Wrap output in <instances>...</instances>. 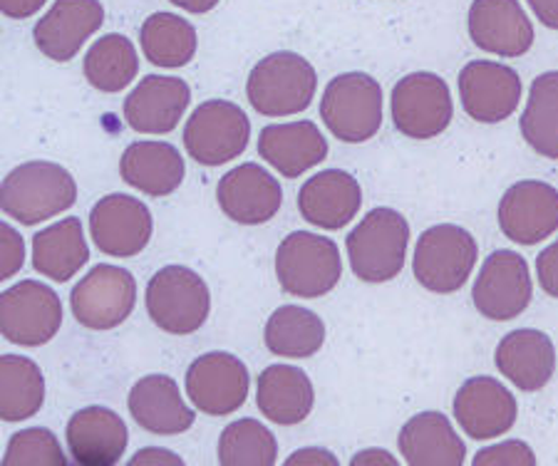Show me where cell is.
Segmentation results:
<instances>
[{
  "instance_id": "60d3db41",
  "label": "cell",
  "mask_w": 558,
  "mask_h": 466,
  "mask_svg": "<svg viewBox=\"0 0 558 466\" xmlns=\"http://www.w3.org/2000/svg\"><path fill=\"white\" fill-rule=\"evenodd\" d=\"M48 0H0V11L11 21H25L40 11Z\"/></svg>"
},
{
  "instance_id": "ffe728a7",
  "label": "cell",
  "mask_w": 558,
  "mask_h": 466,
  "mask_svg": "<svg viewBox=\"0 0 558 466\" xmlns=\"http://www.w3.org/2000/svg\"><path fill=\"white\" fill-rule=\"evenodd\" d=\"M470 38L492 56L521 58L534 45V25L519 0H474Z\"/></svg>"
},
{
  "instance_id": "603a6c76",
  "label": "cell",
  "mask_w": 558,
  "mask_h": 466,
  "mask_svg": "<svg viewBox=\"0 0 558 466\" xmlns=\"http://www.w3.org/2000/svg\"><path fill=\"white\" fill-rule=\"evenodd\" d=\"M360 204H363V192L357 179L340 169H326L311 176L299 194L301 217L326 231L348 226L357 217Z\"/></svg>"
},
{
  "instance_id": "4fadbf2b",
  "label": "cell",
  "mask_w": 558,
  "mask_h": 466,
  "mask_svg": "<svg viewBox=\"0 0 558 466\" xmlns=\"http://www.w3.org/2000/svg\"><path fill=\"white\" fill-rule=\"evenodd\" d=\"M531 275L524 258L514 250H494L474 281L476 310L489 320H514L531 303Z\"/></svg>"
},
{
  "instance_id": "bcb514c9",
  "label": "cell",
  "mask_w": 558,
  "mask_h": 466,
  "mask_svg": "<svg viewBox=\"0 0 558 466\" xmlns=\"http://www.w3.org/2000/svg\"><path fill=\"white\" fill-rule=\"evenodd\" d=\"M353 464H395V459L387 452H380V450H367V452H360L355 454Z\"/></svg>"
},
{
  "instance_id": "ac0fdd59",
  "label": "cell",
  "mask_w": 558,
  "mask_h": 466,
  "mask_svg": "<svg viewBox=\"0 0 558 466\" xmlns=\"http://www.w3.org/2000/svg\"><path fill=\"white\" fill-rule=\"evenodd\" d=\"M519 405L499 380L470 378L459 388L454 397V417L466 437L484 442L507 434L517 422Z\"/></svg>"
},
{
  "instance_id": "836d02e7",
  "label": "cell",
  "mask_w": 558,
  "mask_h": 466,
  "mask_svg": "<svg viewBox=\"0 0 558 466\" xmlns=\"http://www.w3.org/2000/svg\"><path fill=\"white\" fill-rule=\"evenodd\" d=\"M85 77L100 93L114 95L132 85L140 73V60L134 45L120 33H110L93 42L85 56Z\"/></svg>"
},
{
  "instance_id": "484cf974",
  "label": "cell",
  "mask_w": 558,
  "mask_h": 466,
  "mask_svg": "<svg viewBox=\"0 0 558 466\" xmlns=\"http://www.w3.org/2000/svg\"><path fill=\"white\" fill-rule=\"evenodd\" d=\"M130 415L151 434L174 437L194 425V412L184 405L179 384L167 375H149L130 390Z\"/></svg>"
},
{
  "instance_id": "6da1fadb",
  "label": "cell",
  "mask_w": 558,
  "mask_h": 466,
  "mask_svg": "<svg viewBox=\"0 0 558 466\" xmlns=\"http://www.w3.org/2000/svg\"><path fill=\"white\" fill-rule=\"evenodd\" d=\"M77 199V184L65 167L52 161H28L15 167L0 186V206L5 217L23 226L56 219Z\"/></svg>"
},
{
  "instance_id": "b9f144b4",
  "label": "cell",
  "mask_w": 558,
  "mask_h": 466,
  "mask_svg": "<svg viewBox=\"0 0 558 466\" xmlns=\"http://www.w3.org/2000/svg\"><path fill=\"white\" fill-rule=\"evenodd\" d=\"M149 464H155V466H159V464H174V466H179V464H184V462L179 459L174 452L159 450V446H147V450H140L137 454H134V459L130 462V466H149Z\"/></svg>"
},
{
  "instance_id": "d590c367",
  "label": "cell",
  "mask_w": 558,
  "mask_h": 466,
  "mask_svg": "<svg viewBox=\"0 0 558 466\" xmlns=\"http://www.w3.org/2000/svg\"><path fill=\"white\" fill-rule=\"evenodd\" d=\"M276 456V437L256 419H236L221 432L219 464L223 466H274Z\"/></svg>"
},
{
  "instance_id": "f546056e",
  "label": "cell",
  "mask_w": 558,
  "mask_h": 466,
  "mask_svg": "<svg viewBox=\"0 0 558 466\" xmlns=\"http://www.w3.org/2000/svg\"><path fill=\"white\" fill-rule=\"evenodd\" d=\"M89 261L83 221L62 219L33 236V268L56 283H68Z\"/></svg>"
},
{
  "instance_id": "e575fe53",
  "label": "cell",
  "mask_w": 558,
  "mask_h": 466,
  "mask_svg": "<svg viewBox=\"0 0 558 466\" xmlns=\"http://www.w3.org/2000/svg\"><path fill=\"white\" fill-rule=\"evenodd\" d=\"M526 145L546 159H558V70L531 83L526 110L521 114Z\"/></svg>"
},
{
  "instance_id": "83f0119b",
  "label": "cell",
  "mask_w": 558,
  "mask_h": 466,
  "mask_svg": "<svg viewBox=\"0 0 558 466\" xmlns=\"http://www.w3.org/2000/svg\"><path fill=\"white\" fill-rule=\"evenodd\" d=\"M400 454L410 466H462L466 446L439 412H422L400 429Z\"/></svg>"
},
{
  "instance_id": "52a82bcc",
  "label": "cell",
  "mask_w": 558,
  "mask_h": 466,
  "mask_svg": "<svg viewBox=\"0 0 558 466\" xmlns=\"http://www.w3.org/2000/svg\"><path fill=\"white\" fill-rule=\"evenodd\" d=\"M476 241L466 229L439 223L422 233L415 248V278L432 293H457L472 275L476 263Z\"/></svg>"
},
{
  "instance_id": "7bdbcfd3",
  "label": "cell",
  "mask_w": 558,
  "mask_h": 466,
  "mask_svg": "<svg viewBox=\"0 0 558 466\" xmlns=\"http://www.w3.org/2000/svg\"><path fill=\"white\" fill-rule=\"evenodd\" d=\"M526 3L536 13L538 21H542V25L558 30V0H526Z\"/></svg>"
},
{
  "instance_id": "f1b7e54d",
  "label": "cell",
  "mask_w": 558,
  "mask_h": 466,
  "mask_svg": "<svg viewBox=\"0 0 558 466\" xmlns=\"http://www.w3.org/2000/svg\"><path fill=\"white\" fill-rule=\"evenodd\" d=\"M315 402L308 375L293 365H271L260 372L256 405L276 425H301Z\"/></svg>"
},
{
  "instance_id": "d4e9b609",
  "label": "cell",
  "mask_w": 558,
  "mask_h": 466,
  "mask_svg": "<svg viewBox=\"0 0 558 466\" xmlns=\"http://www.w3.org/2000/svg\"><path fill=\"white\" fill-rule=\"evenodd\" d=\"M258 155L286 179H295L328 157V142L313 122L268 124L260 130Z\"/></svg>"
},
{
  "instance_id": "5bb4252c",
  "label": "cell",
  "mask_w": 558,
  "mask_h": 466,
  "mask_svg": "<svg viewBox=\"0 0 558 466\" xmlns=\"http://www.w3.org/2000/svg\"><path fill=\"white\" fill-rule=\"evenodd\" d=\"M89 236L105 256L132 258L142 254L151 238L147 204L128 194L105 196L89 211Z\"/></svg>"
},
{
  "instance_id": "8d00e7d4",
  "label": "cell",
  "mask_w": 558,
  "mask_h": 466,
  "mask_svg": "<svg viewBox=\"0 0 558 466\" xmlns=\"http://www.w3.org/2000/svg\"><path fill=\"white\" fill-rule=\"evenodd\" d=\"M5 466H65L58 437L45 427H31L15 432L5 446Z\"/></svg>"
},
{
  "instance_id": "1f68e13d",
  "label": "cell",
  "mask_w": 558,
  "mask_h": 466,
  "mask_svg": "<svg viewBox=\"0 0 558 466\" xmlns=\"http://www.w3.org/2000/svg\"><path fill=\"white\" fill-rule=\"evenodd\" d=\"M45 402V378L31 357L3 355L0 360V417L23 422L38 415Z\"/></svg>"
},
{
  "instance_id": "3957f363",
  "label": "cell",
  "mask_w": 558,
  "mask_h": 466,
  "mask_svg": "<svg viewBox=\"0 0 558 466\" xmlns=\"http://www.w3.org/2000/svg\"><path fill=\"white\" fill-rule=\"evenodd\" d=\"M318 77L313 65L299 52H274L251 70L246 97L264 116H291L308 110Z\"/></svg>"
},
{
  "instance_id": "4dcf8cb0",
  "label": "cell",
  "mask_w": 558,
  "mask_h": 466,
  "mask_svg": "<svg viewBox=\"0 0 558 466\" xmlns=\"http://www.w3.org/2000/svg\"><path fill=\"white\" fill-rule=\"evenodd\" d=\"M264 343L278 357H313L326 343V326L313 310L301 306L278 308L266 322Z\"/></svg>"
},
{
  "instance_id": "d6986e66",
  "label": "cell",
  "mask_w": 558,
  "mask_h": 466,
  "mask_svg": "<svg viewBox=\"0 0 558 466\" xmlns=\"http://www.w3.org/2000/svg\"><path fill=\"white\" fill-rule=\"evenodd\" d=\"M221 211L241 226L271 221L283 204L281 184L258 164H241L221 176L216 186Z\"/></svg>"
},
{
  "instance_id": "cb8c5ba5",
  "label": "cell",
  "mask_w": 558,
  "mask_h": 466,
  "mask_svg": "<svg viewBox=\"0 0 558 466\" xmlns=\"http://www.w3.org/2000/svg\"><path fill=\"white\" fill-rule=\"evenodd\" d=\"M494 363L521 392H538L556 372V347L542 330L521 328L501 340Z\"/></svg>"
},
{
  "instance_id": "4316f807",
  "label": "cell",
  "mask_w": 558,
  "mask_h": 466,
  "mask_svg": "<svg viewBox=\"0 0 558 466\" xmlns=\"http://www.w3.org/2000/svg\"><path fill=\"white\" fill-rule=\"evenodd\" d=\"M120 174L132 189L169 196L184 182V159L169 142H134L120 159Z\"/></svg>"
},
{
  "instance_id": "9c48e42d",
  "label": "cell",
  "mask_w": 558,
  "mask_h": 466,
  "mask_svg": "<svg viewBox=\"0 0 558 466\" xmlns=\"http://www.w3.org/2000/svg\"><path fill=\"white\" fill-rule=\"evenodd\" d=\"M62 326L58 293L38 281H21L0 295V333L13 345L50 343Z\"/></svg>"
},
{
  "instance_id": "8fae6325",
  "label": "cell",
  "mask_w": 558,
  "mask_h": 466,
  "mask_svg": "<svg viewBox=\"0 0 558 466\" xmlns=\"http://www.w3.org/2000/svg\"><path fill=\"white\" fill-rule=\"evenodd\" d=\"M454 105L447 83L435 73H412L392 87V120L404 137L432 139L452 122Z\"/></svg>"
},
{
  "instance_id": "2e32d148",
  "label": "cell",
  "mask_w": 558,
  "mask_h": 466,
  "mask_svg": "<svg viewBox=\"0 0 558 466\" xmlns=\"http://www.w3.org/2000/svg\"><path fill=\"white\" fill-rule=\"evenodd\" d=\"M105 8L100 0H56L33 28V40L45 58L68 62L102 28Z\"/></svg>"
},
{
  "instance_id": "74e56055",
  "label": "cell",
  "mask_w": 558,
  "mask_h": 466,
  "mask_svg": "<svg viewBox=\"0 0 558 466\" xmlns=\"http://www.w3.org/2000/svg\"><path fill=\"white\" fill-rule=\"evenodd\" d=\"M497 464H511V466H534L536 456L531 446L524 442H504L489 450H482L474 456V466H497Z\"/></svg>"
},
{
  "instance_id": "44dd1931",
  "label": "cell",
  "mask_w": 558,
  "mask_h": 466,
  "mask_svg": "<svg viewBox=\"0 0 558 466\" xmlns=\"http://www.w3.org/2000/svg\"><path fill=\"white\" fill-rule=\"evenodd\" d=\"M192 89L179 77L147 75L124 100V120L140 134H169L182 122Z\"/></svg>"
},
{
  "instance_id": "8992f818",
  "label": "cell",
  "mask_w": 558,
  "mask_h": 466,
  "mask_svg": "<svg viewBox=\"0 0 558 466\" xmlns=\"http://www.w3.org/2000/svg\"><path fill=\"white\" fill-rule=\"evenodd\" d=\"M211 310L209 285L186 266H167L147 285V312L169 335H192Z\"/></svg>"
},
{
  "instance_id": "7402d4cb",
  "label": "cell",
  "mask_w": 558,
  "mask_h": 466,
  "mask_svg": "<svg viewBox=\"0 0 558 466\" xmlns=\"http://www.w3.org/2000/svg\"><path fill=\"white\" fill-rule=\"evenodd\" d=\"M68 450L80 466H114L128 452V425L117 412L93 405L68 422Z\"/></svg>"
},
{
  "instance_id": "30bf717a",
  "label": "cell",
  "mask_w": 558,
  "mask_h": 466,
  "mask_svg": "<svg viewBox=\"0 0 558 466\" xmlns=\"http://www.w3.org/2000/svg\"><path fill=\"white\" fill-rule=\"evenodd\" d=\"M137 283L120 266H95L70 295L72 316L89 330H112L132 316Z\"/></svg>"
},
{
  "instance_id": "277c9868",
  "label": "cell",
  "mask_w": 558,
  "mask_h": 466,
  "mask_svg": "<svg viewBox=\"0 0 558 466\" xmlns=\"http://www.w3.org/2000/svg\"><path fill=\"white\" fill-rule=\"evenodd\" d=\"M320 120L345 145L373 139L383 127V87L365 73L332 77L320 100Z\"/></svg>"
},
{
  "instance_id": "e0dca14e",
  "label": "cell",
  "mask_w": 558,
  "mask_h": 466,
  "mask_svg": "<svg viewBox=\"0 0 558 466\" xmlns=\"http://www.w3.org/2000/svg\"><path fill=\"white\" fill-rule=\"evenodd\" d=\"M499 226L519 246H536L558 229V192L544 182H519L499 201Z\"/></svg>"
},
{
  "instance_id": "f35d334b",
  "label": "cell",
  "mask_w": 558,
  "mask_h": 466,
  "mask_svg": "<svg viewBox=\"0 0 558 466\" xmlns=\"http://www.w3.org/2000/svg\"><path fill=\"white\" fill-rule=\"evenodd\" d=\"M25 244L11 223L0 226V278H13L23 268Z\"/></svg>"
},
{
  "instance_id": "ee69618b",
  "label": "cell",
  "mask_w": 558,
  "mask_h": 466,
  "mask_svg": "<svg viewBox=\"0 0 558 466\" xmlns=\"http://www.w3.org/2000/svg\"><path fill=\"white\" fill-rule=\"evenodd\" d=\"M286 464L288 466H299V464H318V466L320 464H328V466H336L338 459L330 452H326V450H301V452H295Z\"/></svg>"
},
{
  "instance_id": "9a60e30c",
  "label": "cell",
  "mask_w": 558,
  "mask_h": 466,
  "mask_svg": "<svg viewBox=\"0 0 558 466\" xmlns=\"http://www.w3.org/2000/svg\"><path fill=\"white\" fill-rule=\"evenodd\" d=\"M459 100L464 112L482 124H497L514 114L521 100V79L514 68L474 60L459 73Z\"/></svg>"
},
{
  "instance_id": "5b68a950",
  "label": "cell",
  "mask_w": 558,
  "mask_h": 466,
  "mask_svg": "<svg viewBox=\"0 0 558 466\" xmlns=\"http://www.w3.org/2000/svg\"><path fill=\"white\" fill-rule=\"evenodd\" d=\"M276 275L281 289L295 298H320L343 275L340 250L318 233L295 231L276 250Z\"/></svg>"
},
{
  "instance_id": "f6af8a7d",
  "label": "cell",
  "mask_w": 558,
  "mask_h": 466,
  "mask_svg": "<svg viewBox=\"0 0 558 466\" xmlns=\"http://www.w3.org/2000/svg\"><path fill=\"white\" fill-rule=\"evenodd\" d=\"M169 3H174L177 8H182V11H186V13L202 15V13L214 11V8L219 5V0H169Z\"/></svg>"
},
{
  "instance_id": "7c38bea8",
  "label": "cell",
  "mask_w": 558,
  "mask_h": 466,
  "mask_svg": "<svg viewBox=\"0 0 558 466\" xmlns=\"http://www.w3.org/2000/svg\"><path fill=\"white\" fill-rule=\"evenodd\" d=\"M248 384L246 365L231 353H206L186 370L189 400L211 417H227L244 407Z\"/></svg>"
},
{
  "instance_id": "ab89813d",
  "label": "cell",
  "mask_w": 558,
  "mask_h": 466,
  "mask_svg": "<svg viewBox=\"0 0 558 466\" xmlns=\"http://www.w3.org/2000/svg\"><path fill=\"white\" fill-rule=\"evenodd\" d=\"M536 275H538V285H542L551 298H558V241H554L551 246L538 254Z\"/></svg>"
},
{
  "instance_id": "ba28073f",
  "label": "cell",
  "mask_w": 558,
  "mask_h": 466,
  "mask_svg": "<svg viewBox=\"0 0 558 466\" xmlns=\"http://www.w3.org/2000/svg\"><path fill=\"white\" fill-rule=\"evenodd\" d=\"M251 139V122L239 105L209 100L196 107L184 127L189 157L204 167H221L241 157Z\"/></svg>"
},
{
  "instance_id": "7a4b0ae2",
  "label": "cell",
  "mask_w": 558,
  "mask_h": 466,
  "mask_svg": "<svg viewBox=\"0 0 558 466\" xmlns=\"http://www.w3.org/2000/svg\"><path fill=\"white\" fill-rule=\"evenodd\" d=\"M410 223L395 209H373L345 241L353 273L365 283H385L400 275L408 256Z\"/></svg>"
},
{
  "instance_id": "d6a6232c",
  "label": "cell",
  "mask_w": 558,
  "mask_h": 466,
  "mask_svg": "<svg viewBox=\"0 0 558 466\" xmlns=\"http://www.w3.org/2000/svg\"><path fill=\"white\" fill-rule=\"evenodd\" d=\"M142 52L157 68H184L196 56L194 25L174 13H155L140 30Z\"/></svg>"
}]
</instances>
